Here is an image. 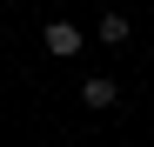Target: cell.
Here are the masks:
<instances>
[{"mask_svg":"<svg viewBox=\"0 0 154 147\" xmlns=\"http://www.w3.org/2000/svg\"><path fill=\"white\" fill-rule=\"evenodd\" d=\"M40 40H47V54H60V60H74V54H81V27H67V20H54Z\"/></svg>","mask_w":154,"mask_h":147,"instance_id":"cell-1","label":"cell"},{"mask_svg":"<svg viewBox=\"0 0 154 147\" xmlns=\"http://www.w3.org/2000/svg\"><path fill=\"white\" fill-rule=\"evenodd\" d=\"M81 100H87V107H114V80H100V74H94V80L81 87Z\"/></svg>","mask_w":154,"mask_h":147,"instance_id":"cell-2","label":"cell"},{"mask_svg":"<svg viewBox=\"0 0 154 147\" xmlns=\"http://www.w3.org/2000/svg\"><path fill=\"white\" fill-rule=\"evenodd\" d=\"M100 40L121 47V40H127V20H121V14H107V20H100Z\"/></svg>","mask_w":154,"mask_h":147,"instance_id":"cell-3","label":"cell"}]
</instances>
